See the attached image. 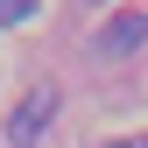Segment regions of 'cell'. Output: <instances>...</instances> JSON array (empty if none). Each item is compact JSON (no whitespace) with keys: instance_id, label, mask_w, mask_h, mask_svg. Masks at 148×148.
<instances>
[{"instance_id":"cell-1","label":"cell","mask_w":148,"mask_h":148,"mask_svg":"<svg viewBox=\"0 0 148 148\" xmlns=\"http://www.w3.org/2000/svg\"><path fill=\"white\" fill-rule=\"evenodd\" d=\"M141 42H148V14H141V7H120L113 21L92 35V49H99V57H134Z\"/></svg>"},{"instance_id":"cell-2","label":"cell","mask_w":148,"mask_h":148,"mask_svg":"<svg viewBox=\"0 0 148 148\" xmlns=\"http://www.w3.org/2000/svg\"><path fill=\"white\" fill-rule=\"evenodd\" d=\"M49 113H57V85H35L28 99H21V113L7 120V141H14V148H28V141L49 127Z\"/></svg>"},{"instance_id":"cell-3","label":"cell","mask_w":148,"mask_h":148,"mask_svg":"<svg viewBox=\"0 0 148 148\" xmlns=\"http://www.w3.org/2000/svg\"><path fill=\"white\" fill-rule=\"evenodd\" d=\"M35 7H42V0H0V28H14V21H35Z\"/></svg>"},{"instance_id":"cell-4","label":"cell","mask_w":148,"mask_h":148,"mask_svg":"<svg viewBox=\"0 0 148 148\" xmlns=\"http://www.w3.org/2000/svg\"><path fill=\"white\" fill-rule=\"evenodd\" d=\"M106 148H148V134H134V141H106Z\"/></svg>"}]
</instances>
